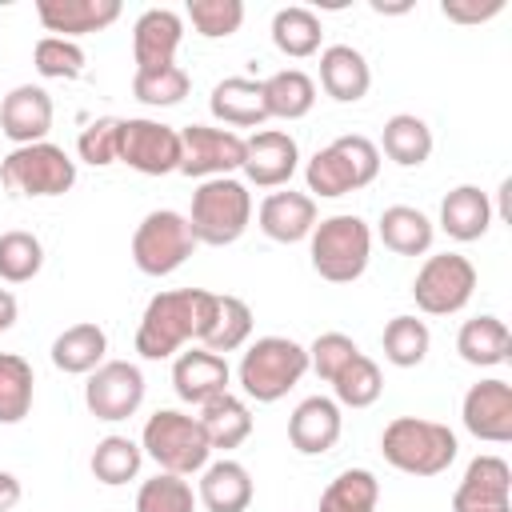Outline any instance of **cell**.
Listing matches in <instances>:
<instances>
[{
  "label": "cell",
  "mask_w": 512,
  "mask_h": 512,
  "mask_svg": "<svg viewBox=\"0 0 512 512\" xmlns=\"http://www.w3.org/2000/svg\"><path fill=\"white\" fill-rule=\"evenodd\" d=\"M0 132L16 148L40 144L52 132V96L40 84H16L0 100Z\"/></svg>",
  "instance_id": "obj_17"
},
{
  "label": "cell",
  "mask_w": 512,
  "mask_h": 512,
  "mask_svg": "<svg viewBox=\"0 0 512 512\" xmlns=\"http://www.w3.org/2000/svg\"><path fill=\"white\" fill-rule=\"evenodd\" d=\"M440 12L448 20H456V24H484V20H492V16L504 12V0H488V4H476V0H444Z\"/></svg>",
  "instance_id": "obj_47"
},
{
  "label": "cell",
  "mask_w": 512,
  "mask_h": 512,
  "mask_svg": "<svg viewBox=\"0 0 512 512\" xmlns=\"http://www.w3.org/2000/svg\"><path fill=\"white\" fill-rule=\"evenodd\" d=\"M16 312H20L16 296H12L8 288H0V332H8V328L16 324Z\"/></svg>",
  "instance_id": "obj_49"
},
{
  "label": "cell",
  "mask_w": 512,
  "mask_h": 512,
  "mask_svg": "<svg viewBox=\"0 0 512 512\" xmlns=\"http://www.w3.org/2000/svg\"><path fill=\"white\" fill-rule=\"evenodd\" d=\"M20 504V480L12 472H0V512H12Z\"/></svg>",
  "instance_id": "obj_48"
},
{
  "label": "cell",
  "mask_w": 512,
  "mask_h": 512,
  "mask_svg": "<svg viewBox=\"0 0 512 512\" xmlns=\"http://www.w3.org/2000/svg\"><path fill=\"white\" fill-rule=\"evenodd\" d=\"M76 152H80V160L92 164V168L116 164V160H120V116H100V120H92V124L80 132Z\"/></svg>",
  "instance_id": "obj_45"
},
{
  "label": "cell",
  "mask_w": 512,
  "mask_h": 512,
  "mask_svg": "<svg viewBox=\"0 0 512 512\" xmlns=\"http://www.w3.org/2000/svg\"><path fill=\"white\" fill-rule=\"evenodd\" d=\"M332 392H336V404H340V408H368V404H376L380 392H384L380 364H376L372 356L356 352V356L344 364V372L332 380Z\"/></svg>",
  "instance_id": "obj_38"
},
{
  "label": "cell",
  "mask_w": 512,
  "mask_h": 512,
  "mask_svg": "<svg viewBox=\"0 0 512 512\" xmlns=\"http://www.w3.org/2000/svg\"><path fill=\"white\" fill-rule=\"evenodd\" d=\"M196 492L184 476L156 472L136 488V512H196Z\"/></svg>",
  "instance_id": "obj_42"
},
{
  "label": "cell",
  "mask_w": 512,
  "mask_h": 512,
  "mask_svg": "<svg viewBox=\"0 0 512 512\" xmlns=\"http://www.w3.org/2000/svg\"><path fill=\"white\" fill-rule=\"evenodd\" d=\"M476 292V268L460 252H436L420 264L412 280V300L424 316H452Z\"/></svg>",
  "instance_id": "obj_10"
},
{
  "label": "cell",
  "mask_w": 512,
  "mask_h": 512,
  "mask_svg": "<svg viewBox=\"0 0 512 512\" xmlns=\"http://www.w3.org/2000/svg\"><path fill=\"white\" fill-rule=\"evenodd\" d=\"M452 512H512V468L504 456H476L452 492Z\"/></svg>",
  "instance_id": "obj_14"
},
{
  "label": "cell",
  "mask_w": 512,
  "mask_h": 512,
  "mask_svg": "<svg viewBox=\"0 0 512 512\" xmlns=\"http://www.w3.org/2000/svg\"><path fill=\"white\" fill-rule=\"evenodd\" d=\"M456 352L472 368H496L512 352V332L500 316H472L456 332Z\"/></svg>",
  "instance_id": "obj_27"
},
{
  "label": "cell",
  "mask_w": 512,
  "mask_h": 512,
  "mask_svg": "<svg viewBox=\"0 0 512 512\" xmlns=\"http://www.w3.org/2000/svg\"><path fill=\"white\" fill-rule=\"evenodd\" d=\"M376 504H380V480H376V472H368V468H344L320 492V508L316 512H376Z\"/></svg>",
  "instance_id": "obj_35"
},
{
  "label": "cell",
  "mask_w": 512,
  "mask_h": 512,
  "mask_svg": "<svg viewBox=\"0 0 512 512\" xmlns=\"http://www.w3.org/2000/svg\"><path fill=\"white\" fill-rule=\"evenodd\" d=\"M192 88V76L180 68V64H168V68H140L132 76V96L148 108H172L188 96Z\"/></svg>",
  "instance_id": "obj_41"
},
{
  "label": "cell",
  "mask_w": 512,
  "mask_h": 512,
  "mask_svg": "<svg viewBox=\"0 0 512 512\" xmlns=\"http://www.w3.org/2000/svg\"><path fill=\"white\" fill-rule=\"evenodd\" d=\"M44 268V244L36 232L12 228L0 232V280L4 284H28Z\"/></svg>",
  "instance_id": "obj_39"
},
{
  "label": "cell",
  "mask_w": 512,
  "mask_h": 512,
  "mask_svg": "<svg viewBox=\"0 0 512 512\" xmlns=\"http://www.w3.org/2000/svg\"><path fill=\"white\" fill-rule=\"evenodd\" d=\"M308 256H312V268L320 280L352 284L364 276V268L372 260V228L352 212L316 220V228L308 236Z\"/></svg>",
  "instance_id": "obj_6"
},
{
  "label": "cell",
  "mask_w": 512,
  "mask_h": 512,
  "mask_svg": "<svg viewBox=\"0 0 512 512\" xmlns=\"http://www.w3.org/2000/svg\"><path fill=\"white\" fill-rule=\"evenodd\" d=\"M252 336V308L240 296H212V312H208V328L200 336V344L216 356L244 348Z\"/></svg>",
  "instance_id": "obj_31"
},
{
  "label": "cell",
  "mask_w": 512,
  "mask_h": 512,
  "mask_svg": "<svg viewBox=\"0 0 512 512\" xmlns=\"http://www.w3.org/2000/svg\"><path fill=\"white\" fill-rule=\"evenodd\" d=\"M264 104H268V120H300L312 112L316 104V80L300 68H280L264 80Z\"/></svg>",
  "instance_id": "obj_34"
},
{
  "label": "cell",
  "mask_w": 512,
  "mask_h": 512,
  "mask_svg": "<svg viewBox=\"0 0 512 512\" xmlns=\"http://www.w3.org/2000/svg\"><path fill=\"white\" fill-rule=\"evenodd\" d=\"M344 432V416H340V404L328 400V396H308L292 408L288 416V444L300 452V456H324L336 448Z\"/></svg>",
  "instance_id": "obj_18"
},
{
  "label": "cell",
  "mask_w": 512,
  "mask_h": 512,
  "mask_svg": "<svg viewBox=\"0 0 512 512\" xmlns=\"http://www.w3.org/2000/svg\"><path fill=\"white\" fill-rule=\"evenodd\" d=\"M380 148L392 164L400 168H420L428 156H432V128L412 116V112H396L384 120V132H380Z\"/></svg>",
  "instance_id": "obj_32"
},
{
  "label": "cell",
  "mask_w": 512,
  "mask_h": 512,
  "mask_svg": "<svg viewBox=\"0 0 512 512\" xmlns=\"http://www.w3.org/2000/svg\"><path fill=\"white\" fill-rule=\"evenodd\" d=\"M320 88L336 100V104H356L368 96L372 88V68L364 60L360 48L352 44H328L320 52Z\"/></svg>",
  "instance_id": "obj_23"
},
{
  "label": "cell",
  "mask_w": 512,
  "mask_h": 512,
  "mask_svg": "<svg viewBox=\"0 0 512 512\" xmlns=\"http://www.w3.org/2000/svg\"><path fill=\"white\" fill-rule=\"evenodd\" d=\"M428 344H432V332L416 316H392L384 324V360L396 368H416L428 356Z\"/></svg>",
  "instance_id": "obj_40"
},
{
  "label": "cell",
  "mask_w": 512,
  "mask_h": 512,
  "mask_svg": "<svg viewBox=\"0 0 512 512\" xmlns=\"http://www.w3.org/2000/svg\"><path fill=\"white\" fill-rule=\"evenodd\" d=\"M320 40H324V24L312 8L304 4H288L272 16V44L292 56V60H304V56H316L320 52Z\"/></svg>",
  "instance_id": "obj_33"
},
{
  "label": "cell",
  "mask_w": 512,
  "mask_h": 512,
  "mask_svg": "<svg viewBox=\"0 0 512 512\" xmlns=\"http://www.w3.org/2000/svg\"><path fill=\"white\" fill-rule=\"evenodd\" d=\"M380 452L404 476H440L456 460L460 444H456V432L440 420L396 416L380 432Z\"/></svg>",
  "instance_id": "obj_2"
},
{
  "label": "cell",
  "mask_w": 512,
  "mask_h": 512,
  "mask_svg": "<svg viewBox=\"0 0 512 512\" xmlns=\"http://www.w3.org/2000/svg\"><path fill=\"white\" fill-rule=\"evenodd\" d=\"M464 428L484 444H508L512 440V384L492 376L464 392L460 400Z\"/></svg>",
  "instance_id": "obj_15"
},
{
  "label": "cell",
  "mask_w": 512,
  "mask_h": 512,
  "mask_svg": "<svg viewBox=\"0 0 512 512\" xmlns=\"http://www.w3.org/2000/svg\"><path fill=\"white\" fill-rule=\"evenodd\" d=\"M252 476L240 460H212L204 464V476H200V488H196V500L204 504V512H248L252 504Z\"/></svg>",
  "instance_id": "obj_25"
},
{
  "label": "cell",
  "mask_w": 512,
  "mask_h": 512,
  "mask_svg": "<svg viewBox=\"0 0 512 512\" xmlns=\"http://www.w3.org/2000/svg\"><path fill=\"white\" fill-rule=\"evenodd\" d=\"M120 164H128L140 176L180 172V132L148 116L120 120Z\"/></svg>",
  "instance_id": "obj_11"
},
{
  "label": "cell",
  "mask_w": 512,
  "mask_h": 512,
  "mask_svg": "<svg viewBox=\"0 0 512 512\" xmlns=\"http://www.w3.org/2000/svg\"><path fill=\"white\" fill-rule=\"evenodd\" d=\"M184 40V16L172 8H148L132 24V56L140 68H168L176 64V48Z\"/></svg>",
  "instance_id": "obj_19"
},
{
  "label": "cell",
  "mask_w": 512,
  "mask_h": 512,
  "mask_svg": "<svg viewBox=\"0 0 512 512\" xmlns=\"http://www.w3.org/2000/svg\"><path fill=\"white\" fill-rule=\"evenodd\" d=\"M140 448H144V456H152L160 464V472H172V476L204 472V464L212 456V444H208L200 420L188 416V412H180V408L152 412L144 420Z\"/></svg>",
  "instance_id": "obj_7"
},
{
  "label": "cell",
  "mask_w": 512,
  "mask_h": 512,
  "mask_svg": "<svg viewBox=\"0 0 512 512\" xmlns=\"http://www.w3.org/2000/svg\"><path fill=\"white\" fill-rule=\"evenodd\" d=\"M308 372V348L296 344L292 336H260L244 348L236 380L248 400L256 404H276L284 400Z\"/></svg>",
  "instance_id": "obj_3"
},
{
  "label": "cell",
  "mask_w": 512,
  "mask_h": 512,
  "mask_svg": "<svg viewBox=\"0 0 512 512\" xmlns=\"http://www.w3.org/2000/svg\"><path fill=\"white\" fill-rule=\"evenodd\" d=\"M228 380H232V368L224 356L208 352V348H188L172 360V388L184 404H208L212 396L228 392Z\"/></svg>",
  "instance_id": "obj_21"
},
{
  "label": "cell",
  "mask_w": 512,
  "mask_h": 512,
  "mask_svg": "<svg viewBox=\"0 0 512 512\" xmlns=\"http://www.w3.org/2000/svg\"><path fill=\"white\" fill-rule=\"evenodd\" d=\"M356 352H360V348H356L352 336H344V332H320V336L308 344V368H312L324 384H332Z\"/></svg>",
  "instance_id": "obj_46"
},
{
  "label": "cell",
  "mask_w": 512,
  "mask_h": 512,
  "mask_svg": "<svg viewBox=\"0 0 512 512\" xmlns=\"http://www.w3.org/2000/svg\"><path fill=\"white\" fill-rule=\"evenodd\" d=\"M0 184L12 196H64L76 184V160L52 144H24L0 160Z\"/></svg>",
  "instance_id": "obj_8"
},
{
  "label": "cell",
  "mask_w": 512,
  "mask_h": 512,
  "mask_svg": "<svg viewBox=\"0 0 512 512\" xmlns=\"http://www.w3.org/2000/svg\"><path fill=\"white\" fill-rule=\"evenodd\" d=\"M196 420H200L208 444L220 448V452L240 448V444L252 436V412H248V404H244L240 396H232V392H220V396H212L208 404H200V416H196Z\"/></svg>",
  "instance_id": "obj_30"
},
{
  "label": "cell",
  "mask_w": 512,
  "mask_h": 512,
  "mask_svg": "<svg viewBox=\"0 0 512 512\" xmlns=\"http://www.w3.org/2000/svg\"><path fill=\"white\" fill-rule=\"evenodd\" d=\"M208 108L220 124L228 128H260L268 120V104H264V80L252 76H224L212 96Z\"/></svg>",
  "instance_id": "obj_24"
},
{
  "label": "cell",
  "mask_w": 512,
  "mask_h": 512,
  "mask_svg": "<svg viewBox=\"0 0 512 512\" xmlns=\"http://www.w3.org/2000/svg\"><path fill=\"white\" fill-rule=\"evenodd\" d=\"M184 16L192 20V28L204 40H224L232 32H240L244 24V4L240 0H188Z\"/></svg>",
  "instance_id": "obj_44"
},
{
  "label": "cell",
  "mask_w": 512,
  "mask_h": 512,
  "mask_svg": "<svg viewBox=\"0 0 512 512\" xmlns=\"http://www.w3.org/2000/svg\"><path fill=\"white\" fill-rule=\"evenodd\" d=\"M248 224H252L248 184H240L236 176L200 180V188L192 192V212H188V228H192L196 244L228 248L248 232Z\"/></svg>",
  "instance_id": "obj_4"
},
{
  "label": "cell",
  "mask_w": 512,
  "mask_h": 512,
  "mask_svg": "<svg viewBox=\"0 0 512 512\" xmlns=\"http://www.w3.org/2000/svg\"><path fill=\"white\" fill-rule=\"evenodd\" d=\"M244 164V136L232 128L188 124L180 128V176L188 180H216L232 176Z\"/></svg>",
  "instance_id": "obj_12"
},
{
  "label": "cell",
  "mask_w": 512,
  "mask_h": 512,
  "mask_svg": "<svg viewBox=\"0 0 512 512\" xmlns=\"http://www.w3.org/2000/svg\"><path fill=\"white\" fill-rule=\"evenodd\" d=\"M104 352H108V336L100 324L92 320H80V324H68L56 340H52V364L68 376H88L104 364Z\"/></svg>",
  "instance_id": "obj_28"
},
{
  "label": "cell",
  "mask_w": 512,
  "mask_h": 512,
  "mask_svg": "<svg viewBox=\"0 0 512 512\" xmlns=\"http://www.w3.org/2000/svg\"><path fill=\"white\" fill-rule=\"evenodd\" d=\"M380 172V148L368 136H336L328 148H320L308 164H304V184L308 196L316 200H336L348 196L356 188H368Z\"/></svg>",
  "instance_id": "obj_5"
},
{
  "label": "cell",
  "mask_w": 512,
  "mask_h": 512,
  "mask_svg": "<svg viewBox=\"0 0 512 512\" xmlns=\"http://www.w3.org/2000/svg\"><path fill=\"white\" fill-rule=\"evenodd\" d=\"M32 64L44 80H76V76H84V48L76 40L40 36L32 48Z\"/></svg>",
  "instance_id": "obj_43"
},
{
  "label": "cell",
  "mask_w": 512,
  "mask_h": 512,
  "mask_svg": "<svg viewBox=\"0 0 512 512\" xmlns=\"http://www.w3.org/2000/svg\"><path fill=\"white\" fill-rule=\"evenodd\" d=\"M376 232H380L388 252H396V256H424L432 248L436 224L420 208H412V204H392V208L380 212Z\"/></svg>",
  "instance_id": "obj_29"
},
{
  "label": "cell",
  "mask_w": 512,
  "mask_h": 512,
  "mask_svg": "<svg viewBox=\"0 0 512 512\" xmlns=\"http://www.w3.org/2000/svg\"><path fill=\"white\" fill-rule=\"evenodd\" d=\"M36 16L52 36L76 40V36L104 32L108 24H116L120 0H36Z\"/></svg>",
  "instance_id": "obj_20"
},
{
  "label": "cell",
  "mask_w": 512,
  "mask_h": 512,
  "mask_svg": "<svg viewBox=\"0 0 512 512\" xmlns=\"http://www.w3.org/2000/svg\"><path fill=\"white\" fill-rule=\"evenodd\" d=\"M92 476L100 480V484H108V488H120V484H128V480H136V472H140V464H144V448L136 444V440H128V436H104L96 448H92Z\"/></svg>",
  "instance_id": "obj_37"
},
{
  "label": "cell",
  "mask_w": 512,
  "mask_h": 512,
  "mask_svg": "<svg viewBox=\"0 0 512 512\" xmlns=\"http://www.w3.org/2000/svg\"><path fill=\"white\" fill-rule=\"evenodd\" d=\"M212 296L208 288H172V292H156L136 324V352L144 360H168L176 356L188 340H200L208 328V312H212Z\"/></svg>",
  "instance_id": "obj_1"
},
{
  "label": "cell",
  "mask_w": 512,
  "mask_h": 512,
  "mask_svg": "<svg viewBox=\"0 0 512 512\" xmlns=\"http://www.w3.org/2000/svg\"><path fill=\"white\" fill-rule=\"evenodd\" d=\"M36 376L20 352H0V424H20L32 412Z\"/></svg>",
  "instance_id": "obj_36"
},
{
  "label": "cell",
  "mask_w": 512,
  "mask_h": 512,
  "mask_svg": "<svg viewBox=\"0 0 512 512\" xmlns=\"http://www.w3.org/2000/svg\"><path fill=\"white\" fill-rule=\"evenodd\" d=\"M440 228L452 240H460V244L480 240L492 228V200H488V192L476 188V184H456L440 200Z\"/></svg>",
  "instance_id": "obj_26"
},
{
  "label": "cell",
  "mask_w": 512,
  "mask_h": 512,
  "mask_svg": "<svg viewBox=\"0 0 512 512\" xmlns=\"http://www.w3.org/2000/svg\"><path fill=\"white\" fill-rule=\"evenodd\" d=\"M196 248L188 216L176 208H152L132 232V264L144 276H172Z\"/></svg>",
  "instance_id": "obj_9"
},
{
  "label": "cell",
  "mask_w": 512,
  "mask_h": 512,
  "mask_svg": "<svg viewBox=\"0 0 512 512\" xmlns=\"http://www.w3.org/2000/svg\"><path fill=\"white\" fill-rule=\"evenodd\" d=\"M300 168V148L280 128H260L244 140V180L256 188H284Z\"/></svg>",
  "instance_id": "obj_16"
},
{
  "label": "cell",
  "mask_w": 512,
  "mask_h": 512,
  "mask_svg": "<svg viewBox=\"0 0 512 512\" xmlns=\"http://www.w3.org/2000/svg\"><path fill=\"white\" fill-rule=\"evenodd\" d=\"M256 220H260V232L268 240H276V244H300L316 228V200L308 192H292V188L268 192L264 204H260V212H256Z\"/></svg>",
  "instance_id": "obj_22"
},
{
  "label": "cell",
  "mask_w": 512,
  "mask_h": 512,
  "mask_svg": "<svg viewBox=\"0 0 512 512\" xmlns=\"http://www.w3.org/2000/svg\"><path fill=\"white\" fill-rule=\"evenodd\" d=\"M84 404L96 420H128L144 404V372L132 360H104L96 372H88Z\"/></svg>",
  "instance_id": "obj_13"
}]
</instances>
